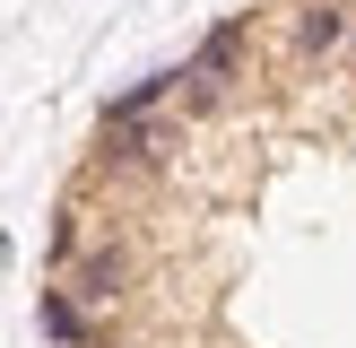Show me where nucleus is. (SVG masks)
I'll return each instance as SVG.
<instances>
[{"label": "nucleus", "instance_id": "39448f33", "mask_svg": "<svg viewBox=\"0 0 356 348\" xmlns=\"http://www.w3.org/2000/svg\"><path fill=\"white\" fill-rule=\"evenodd\" d=\"M70 296H79V305H113L122 296V253H87L79 278H70Z\"/></svg>", "mask_w": 356, "mask_h": 348}, {"label": "nucleus", "instance_id": "7ed1b4c3", "mask_svg": "<svg viewBox=\"0 0 356 348\" xmlns=\"http://www.w3.org/2000/svg\"><path fill=\"white\" fill-rule=\"evenodd\" d=\"M174 87H191V70H148V79H131V87H122L113 104H104V122H148L156 104L174 96Z\"/></svg>", "mask_w": 356, "mask_h": 348}, {"label": "nucleus", "instance_id": "20e7f679", "mask_svg": "<svg viewBox=\"0 0 356 348\" xmlns=\"http://www.w3.org/2000/svg\"><path fill=\"white\" fill-rule=\"evenodd\" d=\"M35 322H44L52 348H87V305L70 287H44V296H35Z\"/></svg>", "mask_w": 356, "mask_h": 348}, {"label": "nucleus", "instance_id": "423d86ee", "mask_svg": "<svg viewBox=\"0 0 356 348\" xmlns=\"http://www.w3.org/2000/svg\"><path fill=\"white\" fill-rule=\"evenodd\" d=\"M296 44H305V52H330V44H348V9H330V0H313V9L296 17Z\"/></svg>", "mask_w": 356, "mask_h": 348}, {"label": "nucleus", "instance_id": "f257e3e1", "mask_svg": "<svg viewBox=\"0 0 356 348\" xmlns=\"http://www.w3.org/2000/svg\"><path fill=\"white\" fill-rule=\"evenodd\" d=\"M235 61H243V17H218V26L200 35V52H191V113H209V104L226 96V79H235Z\"/></svg>", "mask_w": 356, "mask_h": 348}, {"label": "nucleus", "instance_id": "f03ea898", "mask_svg": "<svg viewBox=\"0 0 356 348\" xmlns=\"http://www.w3.org/2000/svg\"><path fill=\"white\" fill-rule=\"evenodd\" d=\"M174 148V122H104V166H156Z\"/></svg>", "mask_w": 356, "mask_h": 348}]
</instances>
